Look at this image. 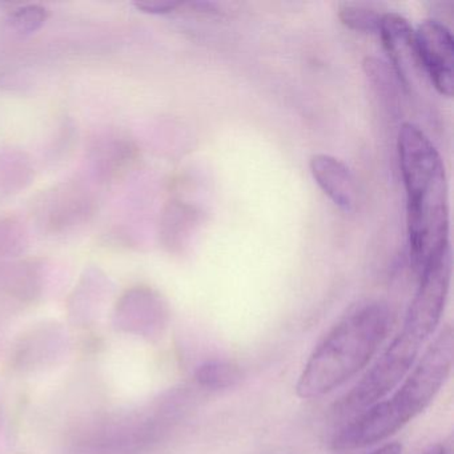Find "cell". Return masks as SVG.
Wrapping results in <instances>:
<instances>
[{
  "mask_svg": "<svg viewBox=\"0 0 454 454\" xmlns=\"http://www.w3.org/2000/svg\"><path fill=\"white\" fill-rule=\"evenodd\" d=\"M118 326L129 333L153 339L163 332L166 310L161 302L148 292H131L116 310Z\"/></svg>",
  "mask_w": 454,
  "mask_h": 454,
  "instance_id": "cell-7",
  "label": "cell"
},
{
  "mask_svg": "<svg viewBox=\"0 0 454 454\" xmlns=\"http://www.w3.org/2000/svg\"><path fill=\"white\" fill-rule=\"evenodd\" d=\"M397 150L406 191L411 262L419 273L427 260L449 244L445 166L429 137L414 124L401 127Z\"/></svg>",
  "mask_w": 454,
  "mask_h": 454,
  "instance_id": "cell-2",
  "label": "cell"
},
{
  "mask_svg": "<svg viewBox=\"0 0 454 454\" xmlns=\"http://www.w3.org/2000/svg\"><path fill=\"white\" fill-rule=\"evenodd\" d=\"M137 10L153 15H164L174 12L179 9L182 4L179 2H172V0H142L135 4Z\"/></svg>",
  "mask_w": 454,
  "mask_h": 454,
  "instance_id": "cell-12",
  "label": "cell"
},
{
  "mask_svg": "<svg viewBox=\"0 0 454 454\" xmlns=\"http://www.w3.org/2000/svg\"><path fill=\"white\" fill-rule=\"evenodd\" d=\"M451 249L437 252L419 272V286L406 313L403 329L380 356L373 368L336 403L334 413L356 416L381 401L408 376L422 347L435 331L448 297Z\"/></svg>",
  "mask_w": 454,
  "mask_h": 454,
  "instance_id": "cell-1",
  "label": "cell"
},
{
  "mask_svg": "<svg viewBox=\"0 0 454 454\" xmlns=\"http://www.w3.org/2000/svg\"><path fill=\"white\" fill-rule=\"evenodd\" d=\"M310 172L323 192L344 211H352L356 203V185L352 172L340 159L317 153L310 159Z\"/></svg>",
  "mask_w": 454,
  "mask_h": 454,
  "instance_id": "cell-8",
  "label": "cell"
},
{
  "mask_svg": "<svg viewBox=\"0 0 454 454\" xmlns=\"http://www.w3.org/2000/svg\"><path fill=\"white\" fill-rule=\"evenodd\" d=\"M422 454H448V451H446L445 446L433 445L427 448Z\"/></svg>",
  "mask_w": 454,
  "mask_h": 454,
  "instance_id": "cell-14",
  "label": "cell"
},
{
  "mask_svg": "<svg viewBox=\"0 0 454 454\" xmlns=\"http://www.w3.org/2000/svg\"><path fill=\"white\" fill-rule=\"evenodd\" d=\"M241 377L240 368L224 360L206 361L195 372L198 384L208 390L230 389L241 381Z\"/></svg>",
  "mask_w": 454,
  "mask_h": 454,
  "instance_id": "cell-9",
  "label": "cell"
},
{
  "mask_svg": "<svg viewBox=\"0 0 454 454\" xmlns=\"http://www.w3.org/2000/svg\"><path fill=\"white\" fill-rule=\"evenodd\" d=\"M47 10L38 4L20 7L10 14L9 23L17 33L31 34L46 23Z\"/></svg>",
  "mask_w": 454,
  "mask_h": 454,
  "instance_id": "cell-11",
  "label": "cell"
},
{
  "mask_svg": "<svg viewBox=\"0 0 454 454\" xmlns=\"http://www.w3.org/2000/svg\"><path fill=\"white\" fill-rule=\"evenodd\" d=\"M419 67L441 95L451 98L454 89V42L450 30L438 20H425L414 31Z\"/></svg>",
  "mask_w": 454,
  "mask_h": 454,
  "instance_id": "cell-5",
  "label": "cell"
},
{
  "mask_svg": "<svg viewBox=\"0 0 454 454\" xmlns=\"http://www.w3.org/2000/svg\"><path fill=\"white\" fill-rule=\"evenodd\" d=\"M454 333L446 326L427 348L413 371L387 400L377 401L345 425L332 440L337 451L368 448L387 440L430 405L453 366Z\"/></svg>",
  "mask_w": 454,
  "mask_h": 454,
  "instance_id": "cell-3",
  "label": "cell"
},
{
  "mask_svg": "<svg viewBox=\"0 0 454 454\" xmlns=\"http://www.w3.org/2000/svg\"><path fill=\"white\" fill-rule=\"evenodd\" d=\"M390 325L392 313L384 302H366L345 316L310 355L297 381V395L323 397L355 377L379 352Z\"/></svg>",
  "mask_w": 454,
  "mask_h": 454,
  "instance_id": "cell-4",
  "label": "cell"
},
{
  "mask_svg": "<svg viewBox=\"0 0 454 454\" xmlns=\"http://www.w3.org/2000/svg\"><path fill=\"white\" fill-rule=\"evenodd\" d=\"M403 451V448H401L400 443H385L381 448L376 449L373 453L371 454H401Z\"/></svg>",
  "mask_w": 454,
  "mask_h": 454,
  "instance_id": "cell-13",
  "label": "cell"
},
{
  "mask_svg": "<svg viewBox=\"0 0 454 454\" xmlns=\"http://www.w3.org/2000/svg\"><path fill=\"white\" fill-rule=\"evenodd\" d=\"M340 22L350 30L374 33L379 31L382 15L373 4L364 2H342L339 4Z\"/></svg>",
  "mask_w": 454,
  "mask_h": 454,
  "instance_id": "cell-10",
  "label": "cell"
},
{
  "mask_svg": "<svg viewBox=\"0 0 454 454\" xmlns=\"http://www.w3.org/2000/svg\"><path fill=\"white\" fill-rule=\"evenodd\" d=\"M385 51L403 86L409 87L416 78L419 63L414 31L408 20L397 12L382 15L379 27Z\"/></svg>",
  "mask_w": 454,
  "mask_h": 454,
  "instance_id": "cell-6",
  "label": "cell"
}]
</instances>
